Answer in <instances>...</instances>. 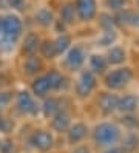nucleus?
Wrapping results in <instances>:
<instances>
[{
    "instance_id": "nucleus-1",
    "label": "nucleus",
    "mask_w": 139,
    "mask_h": 153,
    "mask_svg": "<svg viewBox=\"0 0 139 153\" xmlns=\"http://www.w3.org/2000/svg\"><path fill=\"white\" fill-rule=\"evenodd\" d=\"M23 34V22L17 13L0 14V51L11 53Z\"/></svg>"
},
{
    "instance_id": "nucleus-2",
    "label": "nucleus",
    "mask_w": 139,
    "mask_h": 153,
    "mask_svg": "<svg viewBox=\"0 0 139 153\" xmlns=\"http://www.w3.org/2000/svg\"><path fill=\"white\" fill-rule=\"evenodd\" d=\"M122 139L119 125L113 122H100L93 130V141L97 147H111Z\"/></svg>"
},
{
    "instance_id": "nucleus-3",
    "label": "nucleus",
    "mask_w": 139,
    "mask_h": 153,
    "mask_svg": "<svg viewBox=\"0 0 139 153\" xmlns=\"http://www.w3.org/2000/svg\"><path fill=\"white\" fill-rule=\"evenodd\" d=\"M63 77L59 71H50V73H46L43 76H39L31 85V91L34 96L37 97H43L46 96L48 91H54V90H59L63 84Z\"/></svg>"
},
{
    "instance_id": "nucleus-4",
    "label": "nucleus",
    "mask_w": 139,
    "mask_h": 153,
    "mask_svg": "<svg viewBox=\"0 0 139 153\" xmlns=\"http://www.w3.org/2000/svg\"><path fill=\"white\" fill-rule=\"evenodd\" d=\"M133 79V71L132 68L128 67H122V68H116L113 71H110V73L105 74V87L116 91V90H122L125 88L130 82H132Z\"/></svg>"
},
{
    "instance_id": "nucleus-5",
    "label": "nucleus",
    "mask_w": 139,
    "mask_h": 153,
    "mask_svg": "<svg viewBox=\"0 0 139 153\" xmlns=\"http://www.w3.org/2000/svg\"><path fill=\"white\" fill-rule=\"evenodd\" d=\"M76 19L80 22H91L97 17V0H74Z\"/></svg>"
},
{
    "instance_id": "nucleus-6",
    "label": "nucleus",
    "mask_w": 139,
    "mask_h": 153,
    "mask_svg": "<svg viewBox=\"0 0 139 153\" xmlns=\"http://www.w3.org/2000/svg\"><path fill=\"white\" fill-rule=\"evenodd\" d=\"M97 85V79H96V74L93 73V71H83V73L77 77L76 80V94L77 97L80 99H85L88 97L93 91H94V88Z\"/></svg>"
},
{
    "instance_id": "nucleus-7",
    "label": "nucleus",
    "mask_w": 139,
    "mask_h": 153,
    "mask_svg": "<svg viewBox=\"0 0 139 153\" xmlns=\"http://www.w3.org/2000/svg\"><path fill=\"white\" fill-rule=\"evenodd\" d=\"M83 64H85V51H83V48L79 47V45L70 47V50L65 53L63 65L70 71H76V70L82 68Z\"/></svg>"
},
{
    "instance_id": "nucleus-8",
    "label": "nucleus",
    "mask_w": 139,
    "mask_h": 153,
    "mask_svg": "<svg viewBox=\"0 0 139 153\" xmlns=\"http://www.w3.org/2000/svg\"><path fill=\"white\" fill-rule=\"evenodd\" d=\"M16 105H17V110L23 113V114H30V116H34L39 111V107L36 104V99L33 94H30L28 91H22L17 94V99H16Z\"/></svg>"
},
{
    "instance_id": "nucleus-9",
    "label": "nucleus",
    "mask_w": 139,
    "mask_h": 153,
    "mask_svg": "<svg viewBox=\"0 0 139 153\" xmlns=\"http://www.w3.org/2000/svg\"><path fill=\"white\" fill-rule=\"evenodd\" d=\"M30 144L34 149L40 150V152H48L54 144V138H53V134L50 131L37 130L30 136Z\"/></svg>"
},
{
    "instance_id": "nucleus-10",
    "label": "nucleus",
    "mask_w": 139,
    "mask_h": 153,
    "mask_svg": "<svg viewBox=\"0 0 139 153\" xmlns=\"http://www.w3.org/2000/svg\"><path fill=\"white\" fill-rule=\"evenodd\" d=\"M88 134V127L83 122H74L71 124L68 130H67V139H68V144L71 146H76V144L82 142L85 139V136Z\"/></svg>"
},
{
    "instance_id": "nucleus-11",
    "label": "nucleus",
    "mask_w": 139,
    "mask_h": 153,
    "mask_svg": "<svg viewBox=\"0 0 139 153\" xmlns=\"http://www.w3.org/2000/svg\"><path fill=\"white\" fill-rule=\"evenodd\" d=\"M114 17H116L117 25H125V26H130V28H139V11L124 8V10L114 13Z\"/></svg>"
},
{
    "instance_id": "nucleus-12",
    "label": "nucleus",
    "mask_w": 139,
    "mask_h": 153,
    "mask_svg": "<svg viewBox=\"0 0 139 153\" xmlns=\"http://www.w3.org/2000/svg\"><path fill=\"white\" fill-rule=\"evenodd\" d=\"M117 104L119 97L114 93H104L99 97V110L104 114H111L117 111Z\"/></svg>"
},
{
    "instance_id": "nucleus-13",
    "label": "nucleus",
    "mask_w": 139,
    "mask_h": 153,
    "mask_svg": "<svg viewBox=\"0 0 139 153\" xmlns=\"http://www.w3.org/2000/svg\"><path fill=\"white\" fill-rule=\"evenodd\" d=\"M34 20H36V23L39 26H42V28H48V26L54 25L56 16H54L51 8L42 6V8H39V10L34 13Z\"/></svg>"
},
{
    "instance_id": "nucleus-14",
    "label": "nucleus",
    "mask_w": 139,
    "mask_h": 153,
    "mask_svg": "<svg viewBox=\"0 0 139 153\" xmlns=\"http://www.w3.org/2000/svg\"><path fill=\"white\" fill-rule=\"evenodd\" d=\"M70 125H71V116L65 110H59L51 119V127H53L54 131H57V133L67 131Z\"/></svg>"
},
{
    "instance_id": "nucleus-15",
    "label": "nucleus",
    "mask_w": 139,
    "mask_h": 153,
    "mask_svg": "<svg viewBox=\"0 0 139 153\" xmlns=\"http://www.w3.org/2000/svg\"><path fill=\"white\" fill-rule=\"evenodd\" d=\"M139 101L135 94H125L124 97H119V104H117V111L120 113H135L138 110Z\"/></svg>"
},
{
    "instance_id": "nucleus-16",
    "label": "nucleus",
    "mask_w": 139,
    "mask_h": 153,
    "mask_svg": "<svg viewBox=\"0 0 139 153\" xmlns=\"http://www.w3.org/2000/svg\"><path fill=\"white\" fill-rule=\"evenodd\" d=\"M40 48V39L36 33H28L23 39V51L28 56H33Z\"/></svg>"
},
{
    "instance_id": "nucleus-17",
    "label": "nucleus",
    "mask_w": 139,
    "mask_h": 153,
    "mask_svg": "<svg viewBox=\"0 0 139 153\" xmlns=\"http://www.w3.org/2000/svg\"><path fill=\"white\" fill-rule=\"evenodd\" d=\"M88 65H90V71H93L94 74H102V73H105L108 62H107V57H104V56L93 54L88 60Z\"/></svg>"
},
{
    "instance_id": "nucleus-18",
    "label": "nucleus",
    "mask_w": 139,
    "mask_h": 153,
    "mask_svg": "<svg viewBox=\"0 0 139 153\" xmlns=\"http://www.w3.org/2000/svg\"><path fill=\"white\" fill-rule=\"evenodd\" d=\"M76 19V11H74V3L68 2V3H63L59 10V20H62L65 25H70L74 22Z\"/></svg>"
},
{
    "instance_id": "nucleus-19",
    "label": "nucleus",
    "mask_w": 139,
    "mask_h": 153,
    "mask_svg": "<svg viewBox=\"0 0 139 153\" xmlns=\"http://www.w3.org/2000/svg\"><path fill=\"white\" fill-rule=\"evenodd\" d=\"M125 57H127V53H125L124 48L113 47V48L108 50L107 62H108V65H120V64H124Z\"/></svg>"
},
{
    "instance_id": "nucleus-20",
    "label": "nucleus",
    "mask_w": 139,
    "mask_h": 153,
    "mask_svg": "<svg viewBox=\"0 0 139 153\" xmlns=\"http://www.w3.org/2000/svg\"><path fill=\"white\" fill-rule=\"evenodd\" d=\"M26 0H0V11L2 13H17L25 10Z\"/></svg>"
},
{
    "instance_id": "nucleus-21",
    "label": "nucleus",
    "mask_w": 139,
    "mask_h": 153,
    "mask_svg": "<svg viewBox=\"0 0 139 153\" xmlns=\"http://www.w3.org/2000/svg\"><path fill=\"white\" fill-rule=\"evenodd\" d=\"M42 110H43V114L46 116V118H53V116L60 110V101L57 97L45 99V102L42 105Z\"/></svg>"
},
{
    "instance_id": "nucleus-22",
    "label": "nucleus",
    "mask_w": 139,
    "mask_h": 153,
    "mask_svg": "<svg viewBox=\"0 0 139 153\" xmlns=\"http://www.w3.org/2000/svg\"><path fill=\"white\" fill-rule=\"evenodd\" d=\"M42 68V62L39 60V57H36L34 54L33 56H28L23 62V71L28 74V76H34L37 74V71Z\"/></svg>"
},
{
    "instance_id": "nucleus-23",
    "label": "nucleus",
    "mask_w": 139,
    "mask_h": 153,
    "mask_svg": "<svg viewBox=\"0 0 139 153\" xmlns=\"http://www.w3.org/2000/svg\"><path fill=\"white\" fill-rule=\"evenodd\" d=\"M54 42V47H56V53H57V56L60 54H65L68 50H70V45H71V39H70V36L68 34H59L57 37H56Z\"/></svg>"
},
{
    "instance_id": "nucleus-24",
    "label": "nucleus",
    "mask_w": 139,
    "mask_h": 153,
    "mask_svg": "<svg viewBox=\"0 0 139 153\" xmlns=\"http://www.w3.org/2000/svg\"><path fill=\"white\" fill-rule=\"evenodd\" d=\"M97 22H99V26H100L102 31H114L116 25H117L116 17L111 16V14H108V13L99 14V20H97Z\"/></svg>"
},
{
    "instance_id": "nucleus-25",
    "label": "nucleus",
    "mask_w": 139,
    "mask_h": 153,
    "mask_svg": "<svg viewBox=\"0 0 139 153\" xmlns=\"http://www.w3.org/2000/svg\"><path fill=\"white\" fill-rule=\"evenodd\" d=\"M138 144H139V138L135 131H130L127 136H124L122 139V149L125 152H133L135 149H138Z\"/></svg>"
},
{
    "instance_id": "nucleus-26",
    "label": "nucleus",
    "mask_w": 139,
    "mask_h": 153,
    "mask_svg": "<svg viewBox=\"0 0 139 153\" xmlns=\"http://www.w3.org/2000/svg\"><path fill=\"white\" fill-rule=\"evenodd\" d=\"M122 125L127 128V130H130V131H136V130H139V118L138 116H135L133 113H127V114H124L122 116Z\"/></svg>"
},
{
    "instance_id": "nucleus-27",
    "label": "nucleus",
    "mask_w": 139,
    "mask_h": 153,
    "mask_svg": "<svg viewBox=\"0 0 139 153\" xmlns=\"http://www.w3.org/2000/svg\"><path fill=\"white\" fill-rule=\"evenodd\" d=\"M40 53L45 59H54L57 56V53H56V47H54V42H50L46 40L40 45Z\"/></svg>"
},
{
    "instance_id": "nucleus-28",
    "label": "nucleus",
    "mask_w": 139,
    "mask_h": 153,
    "mask_svg": "<svg viewBox=\"0 0 139 153\" xmlns=\"http://www.w3.org/2000/svg\"><path fill=\"white\" fill-rule=\"evenodd\" d=\"M116 40V33L114 31H104L102 36L97 39V45L99 47H110L113 45Z\"/></svg>"
},
{
    "instance_id": "nucleus-29",
    "label": "nucleus",
    "mask_w": 139,
    "mask_h": 153,
    "mask_svg": "<svg viewBox=\"0 0 139 153\" xmlns=\"http://www.w3.org/2000/svg\"><path fill=\"white\" fill-rule=\"evenodd\" d=\"M127 3H128V0H105V6L113 13H117L120 10H124V8L127 6Z\"/></svg>"
},
{
    "instance_id": "nucleus-30",
    "label": "nucleus",
    "mask_w": 139,
    "mask_h": 153,
    "mask_svg": "<svg viewBox=\"0 0 139 153\" xmlns=\"http://www.w3.org/2000/svg\"><path fill=\"white\" fill-rule=\"evenodd\" d=\"M13 101V93L9 91H2L0 93V111H3L5 108H8V105Z\"/></svg>"
},
{
    "instance_id": "nucleus-31",
    "label": "nucleus",
    "mask_w": 139,
    "mask_h": 153,
    "mask_svg": "<svg viewBox=\"0 0 139 153\" xmlns=\"http://www.w3.org/2000/svg\"><path fill=\"white\" fill-rule=\"evenodd\" d=\"M16 147H14V142L13 141H0V153H14Z\"/></svg>"
},
{
    "instance_id": "nucleus-32",
    "label": "nucleus",
    "mask_w": 139,
    "mask_h": 153,
    "mask_svg": "<svg viewBox=\"0 0 139 153\" xmlns=\"http://www.w3.org/2000/svg\"><path fill=\"white\" fill-rule=\"evenodd\" d=\"M9 128H11V122H8L6 119H3L0 116V131H8Z\"/></svg>"
},
{
    "instance_id": "nucleus-33",
    "label": "nucleus",
    "mask_w": 139,
    "mask_h": 153,
    "mask_svg": "<svg viewBox=\"0 0 139 153\" xmlns=\"http://www.w3.org/2000/svg\"><path fill=\"white\" fill-rule=\"evenodd\" d=\"M104 153H127L122 147H116V146H111V147H108Z\"/></svg>"
},
{
    "instance_id": "nucleus-34",
    "label": "nucleus",
    "mask_w": 139,
    "mask_h": 153,
    "mask_svg": "<svg viewBox=\"0 0 139 153\" xmlns=\"http://www.w3.org/2000/svg\"><path fill=\"white\" fill-rule=\"evenodd\" d=\"M71 153H91V152L87 146H77V147H74V150Z\"/></svg>"
},
{
    "instance_id": "nucleus-35",
    "label": "nucleus",
    "mask_w": 139,
    "mask_h": 153,
    "mask_svg": "<svg viewBox=\"0 0 139 153\" xmlns=\"http://www.w3.org/2000/svg\"><path fill=\"white\" fill-rule=\"evenodd\" d=\"M136 3H138V8H139V0H136Z\"/></svg>"
}]
</instances>
